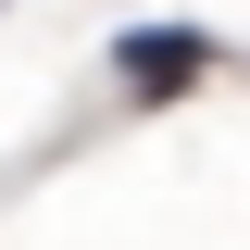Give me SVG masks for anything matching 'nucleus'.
Segmentation results:
<instances>
[{
	"instance_id": "f257e3e1",
	"label": "nucleus",
	"mask_w": 250,
	"mask_h": 250,
	"mask_svg": "<svg viewBox=\"0 0 250 250\" xmlns=\"http://www.w3.org/2000/svg\"><path fill=\"white\" fill-rule=\"evenodd\" d=\"M113 62H125V88H138V100H175L188 75H200V38H188V25H138Z\"/></svg>"
}]
</instances>
